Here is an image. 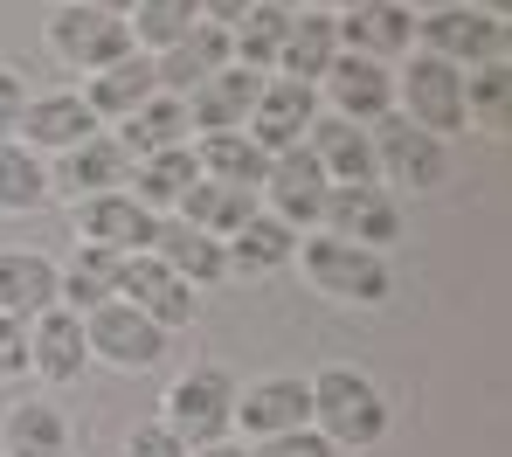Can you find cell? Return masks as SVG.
Instances as JSON below:
<instances>
[{
	"label": "cell",
	"mask_w": 512,
	"mask_h": 457,
	"mask_svg": "<svg viewBox=\"0 0 512 457\" xmlns=\"http://www.w3.org/2000/svg\"><path fill=\"white\" fill-rule=\"evenodd\" d=\"M305 395H312V430L333 451H374L388 437V395H381L374 374H360V367H319L305 381Z\"/></svg>",
	"instance_id": "cell-1"
},
{
	"label": "cell",
	"mask_w": 512,
	"mask_h": 457,
	"mask_svg": "<svg viewBox=\"0 0 512 457\" xmlns=\"http://www.w3.org/2000/svg\"><path fill=\"white\" fill-rule=\"evenodd\" d=\"M291 264H305V284H312L319 298H340V305H388V291H395L381 250L340 243V236H326V229H312Z\"/></svg>",
	"instance_id": "cell-2"
},
{
	"label": "cell",
	"mask_w": 512,
	"mask_h": 457,
	"mask_svg": "<svg viewBox=\"0 0 512 457\" xmlns=\"http://www.w3.org/2000/svg\"><path fill=\"white\" fill-rule=\"evenodd\" d=\"M173 437L187 444V451H201V444H222L229 430H236V381L222 374V367H194V374H180L167 388V402H160Z\"/></svg>",
	"instance_id": "cell-3"
},
{
	"label": "cell",
	"mask_w": 512,
	"mask_h": 457,
	"mask_svg": "<svg viewBox=\"0 0 512 457\" xmlns=\"http://www.w3.org/2000/svg\"><path fill=\"white\" fill-rule=\"evenodd\" d=\"M367 139H374V181H388V187L429 194V187H443V174H450V146L429 139V132H416L402 111H388Z\"/></svg>",
	"instance_id": "cell-4"
},
{
	"label": "cell",
	"mask_w": 512,
	"mask_h": 457,
	"mask_svg": "<svg viewBox=\"0 0 512 457\" xmlns=\"http://www.w3.org/2000/svg\"><path fill=\"white\" fill-rule=\"evenodd\" d=\"M416 42H423V56L450 63V70H478V63H499L506 56V21L464 0V7L423 14L416 21Z\"/></svg>",
	"instance_id": "cell-5"
},
{
	"label": "cell",
	"mask_w": 512,
	"mask_h": 457,
	"mask_svg": "<svg viewBox=\"0 0 512 457\" xmlns=\"http://www.w3.org/2000/svg\"><path fill=\"white\" fill-rule=\"evenodd\" d=\"M395 111L429 139L464 132V70L436 63V56H409V70L395 77Z\"/></svg>",
	"instance_id": "cell-6"
},
{
	"label": "cell",
	"mask_w": 512,
	"mask_h": 457,
	"mask_svg": "<svg viewBox=\"0 0 512 457\" xmlns=\"http://www.w3.org/2000/svg\"><path fill=\"white\" fill-rule=\"evenodd\" d=\"M84 347H90V361L146 374V367H160V354H167V333L146 312H132L125 298H104L97 312H84Z\"/></svg>",
	"instance_id": "cell-7"
},
{
	"label": "cell",
	"mask_w": 512,
	"mask_h": 457,
	"mask_svg": "<svg viewBox=\"0 0 512 457\" xmlns=\"http://www.w3.org/2000/svg\"><path fill=\"white\" fill-rule=\"evenodd\" d=\"M49 56L70 63V70H84V77H97L104 63L132 56V28H125V14H97V7H70L63 0L49 14Z\"/></svg>",
	"instance_id": "cell-8"
},
{
	"label": "cell",
	"mask_w": 512,
	"mask_h": 457,
	"mask_svg": "<svg viewBox=\"0 0 512 457\" xmlns=\"http://www.w3.org/2000/svg\"><path fill=\"white\" fill-rule=\"evenodd\" d=\"M326 194L333 181L319 174V160L305 153V146H291V153H270V167H263V187H256V201H270L263 215H277L284 229H319V215H326Z\"/></svg>",
	"instance_id": "cell-9"
},
{
	"label": "cell",
	"mask_w": 512,
	"mask_h": 457,
	"mask_svg": "<svg viewBox=\"0 0 512 457\" xmlns=\"http://www.w3.org/2000/svg\"><path fill=\"white\" fill-rule=\"evenodd\" d=\"M118 298L132 305V312H146L160 333H180V326H194V312H201V298H194V284H180V277L153 257V250H139V257H118Z\"/></svg>",
	"instance_id": "cell-10"
},
{
	"label": "cell",
	"mask_w": 512,
	"mask_h": 457,
	"mask_svg": "<svg viewBox=\"0 0 512 457\" xmlns=\"http://www.w3.org/2000/svg\"><path fill=\"white\" fill-rule=\"evenodd\" d=\"M104 125H97V111L84 104V91H42L21 104V125H14V146H28L35 160L42 153H70V146H84L97 139Z\"/></svg>",
	"instance_id": "cell-11"
},
{
	"label": "cell",
	"mask_w": 512,
	"mask_h": 457,
	"mask_svg": "<svg viewBox=\"0 0 512 457\" xmlns=\"http://www.w3.org/2000/svg\"><path fill=\"white\" fill-rule=\"evenodd\" d=\"M326 84V104H333V118L346 125H360V132H374L388 111H395V70L388 63H367V56H333V70L319 77Z\"/></svg>",
	"instance_id": "cell-12"
},
{
	"label": "cell",
	"mask_w": 512,
	"mask_h": 457,
	"mask_svg": "<svg viewBox=\"0 0 512 457\" xmlns=\"http://www.w3.org/2000/svg\"><path fill=\"white\" fill-rule=\"evenodd\" d=\"M312 118H319V91H312V84L263 77V91H256L250 118H243V132H250L263 153H291V146H305Z\"/></svg>",
	"instance_id": "cell-13"
},
{
	"label": "cell",
	"mask_w": 512,
	"mask_h": 457,
	"mask_svg": "<svg viewBox=\"0 0 512 457\" xmlns=\"http://www.w3.org/2000/svg\"><path fill=\"white\" fill-rule=\"evenodd\" d=\"M319 229H326V236H340V243H360V250H381V243H395V236H402V208H395V194H388L381 181L333 187V194H326Z\"/></svg>",
	"instance_id": "cell-14"
},
{
	"label": "cell",
	"mask_w": 512,
	"mask_h": 457,
	"mask_svg": "<svg viewBox=\"0 0 512 457\" xmlns=\"http://www.w3.org/2000/svg\"><path fill=\"white\" fill-rule=\"evenodd\" d=\"M77 236H84L90 250L139 257V250H153L160 215H153V208H139L125 187H118V194H90V201H77Z\"/></svg>",
	"instance_id": "cell-15"
},
{
	"label": "cell",
	"mask_w": 512,
	"mask_h": 457,
	"mask_svg": "<svg viewBox=\"0 0 512 457\" xmlns=\"http://www.w3.org/2000/svg\"><path fill=\"white\" fill-rule=\"evenodd\" d=\"M312 423V395L298 374H263L250 388H236V430L263 444V437H284V430H305Z\"/></svg>",
	"instance_id": "cell-16"
},
{
	"label": "cell",
	"mask_w": 512,
	"mask_h": 457,
	"mask_svg": "<svg viewBox=\"0 0 512 457\" xmlns=\"http://www.w3.org/2000/svg\"><path fill=\"white\" fill-rule=\"evenodd\" d=\"M84 319L77 312H63V305H49V312H35L28 319V374L35 381H49V388H70V381H84Z\"/></svg>",
	"instance_id": "cell-17"
},
{
	"label": "cell",
	"mask_w": 512,
	"mask_h": 457,
	"mask_svg": "<svg viewBox=\"0 0 512 457\" xmlns=\"http://www.w3.org/2000/svg\"><path fill=\"white\" fill-rule=\"evenodd\" d=\"M340 49L367 56V63H395L416 49V14L395 0H360L353 14H340Z\"/></svg>",
	"instance_id": "cell-18"
},
{
	"label": "cell",
	"mask_w": 512,
	"mask_h": 457,
	"mask_svg": "<svg viewBox=\"0 0 512 457\" xmlns=\"http://www.w3.org/2000/svg\"><path fill=\"white\" fill-rule=\"evenodd\" d=\"M125 181H132V160H125V146H118L111 132H97V139H84V146L56 153V174H49V194H70V201H90V194H118Z\"/></svg>",
	"instance_id": "cell-19"
},
{
	"label": "cell",
	"mask_w": 512,
	"mask_h": 457,
	"mask_svg": "<svg viewBox=\"0 0 512 457\" xmlns=\"http://www.w3.org/2000/svg\"><path fill=\"white\" fill-rule=\"evenodd\" d=\"M153 70H160V97H187L201 91L215 70H229V28H208V21H194L173 49L153 56Z\"/></svg>",
	"instance_id": "cell-20"
},
{
	"label": "cell",
	"mask_w": 512,
	"mask_h": 457,
	"mask_svg": "<svg viewBox=\"0 0 512 457\" xmlns=\"http://www.w3.org/2000/svg\"><path fill=\"white\" fill-rule=\"evenodd\" d=\"M256 91H263V77L243 70V63H229V70H215L201 91H187V132H243V118H250Z\"/></svg>",
	"instance_id": "cell-21"
},
{
	"label": "cell",
	"mask_w": 512,
	"mask_h": 457,
	"mask_svg": "<svg viewBox=\"0 0 512 457\" xmlns=\"http://www.w3.org/2000/svg\"><path fill=\"white\" fill-rule=\"evenodd\" d=\"M305 153L319 160V174H326L333 187H367V181H374V139H367L360 125L333 118V111H319V118H312Z\"/></svg>",
	"instance_id": "cell-22"
},
{
	"label": "cell",
	"mask_w": 512,
	"mask_h": 457,
	"mask_svg": "<svg viewBox=\"0 0 512 457\" xmlns=\"http://www.w3.org/2000/svg\"><path fill=\"white\" fill-rule=\"evenodd\" d=\"M333 56H340V21L319 14V7H298L291 28H284V49H277V77L319 91V77L333 70Z\"/></svg>",
	"instance_id": "cell-23"
},
{
	"label": "cell",
	"mask_w": 512,
	"mask_h": 457,
	"mask_svg": "<svg viewBox=\"0 0 512 457\" xmlns=\"http://www.w3.org/2000/svg\"><path fill=\"white\" fill-rule=\"evenodd\" d=\"M160 97V70H153V56L146 49H132V56H118V63H104L97 77H90V91H84V104L97 111V125L111 118H132L139 104H153Z\"/></svg>",
	"instance_id": "cell-24"
},
{
	"label": "cell",
	"mask_w": 512,
	"mask_h": 457,
	"mask_svg": "<svg viewBox=\"0 0 512 457\" xmlns=\"http://www.w3.org/2000/svg\"><path fill=\"white\" fill-rule=\"evenodd\" d=\"M0 457H70V423L56 402L28 395V402H7L0 416Z\"/></svg>",
	"instance_id": "cell-25"
},
{
	"label": "cell",
	"mask_w": 512,
	"mask_h": 457,
	"mask_svg": "<svg viewBox=\"0 0 512 457\" xmlns=\"http://www.w3.org/2000/svg\"><path fill=\"white\" fill-rule=\"evenodd\" d=\"M187 229H201V236H215V243H229L243 222L256 215V187H229V181H194L180 194V208H173Z\"/></svg>",
	"instance_id": "cell-26"
},
{
	"label": "cell",
	"mask_w": 512,
	"mask_h": 457,
	"mask_svg": "<svg viewBox=\"0 0 512 457\" xmlns=\"http://www.w3.org/2000/svg\"><path fill=\"white\" fill-rule=\"evenodd\" d=\"M222 257H229V271H243V277H270V271H284V264L298 257V229H284L277 215L256 208L250 222L222 243Z\"/></svg>",
	"instance_id": "cell-27"
},
{
	"label": "cell",
	"mask_w": 512,
	"mask_h": 457,
	"mask_svg": "<svg viewBox=\"0 0 512 457\" xmlns=\"http://www.w3.org/2000/svg\"><path fill=\"white\" fill-rule=\"evenodd\" d=\"M153 257L167 264L180 284H215V277H229V257H222V243L215 236H201V229H187L180 215L173 222H160V236H153Z\"/></svg>",
	"instance_id": "cell-28"
},
{
	"label": "cell",
	"mask_w": 512,
	"mask_h": 457,
	"mask_svg": "<svg viewBox=\"0 0 512 457\" xmlns=\"http://www.w3.org/2000/svg\"><path fill=\"white\" fill-rule=\"evenodd\" d=\"M49 305H56V264L35 250H0V312L28 326Z\"/></svg>",
	"instance_id": "cell-29"
},
{
	"label": "cell",
	"mask_w": 512,
	"mask_h": 457,
	"mask_svg": "<svg viewBox=\"0 0 512 457\" xmlns=\"http://www.w3.org/2000/svg\"><path fill=\"white\" fill-rule=\"evenodd\" d=\"M111 139L125 146V160L173 153V146H187V104H180V97H153V104H139L132 118H118V132H111Z\"/></svg>",
	"instance_id": "cell-30"
},
{
	"label": "cell",
	"mask_w": 512,
	"mask_h": 457,
	"mask_svg": "<svg viewBox=\"0 0 512 457\" xmlns=\"http://www.w3.org/2000/svg\"><path fill=\"white\" fill-rule=\"evenodd\" d=\"M194 181H201L194 146H173V153H153V160H132V181H125V194H132L139 208L167 215V208H180V194H187Z\"/></svg>",
	"instance_id": "cell-31"
},
{
	"label": "cell",
	"mask_w": 512,
	"mask_h": 457,
	"mask_svg": "<svg viewBox=\"0 0 512 457\" xmlns=\"http://www.w3.org/2000/svg\"><path fill=\"white\" fill-rule=\"evenodd\" d=\"M104 298H118V257L77 243V257H70V264H56V305L84 319V312H97Z\"/></svg>",
	"instance_id": "cell-32"
},
{
	"label": "cell",
	"mask_w": 512,
	"mask_h": 457,
	"mask_svg": "<svg viewBox=\"0 0 512 457\" xmlns=\"http://www.w3.org/2000/svg\"><path fill=\"white\" fill-rule=\"evenodd\" d=\"M298 7H270V0H250V14L229 28V63H243L256 77L277 70V49H284V28H291Z\"/></svg>",
	"instance_id": "cell-33"
},
{
	"label": "cell",
	"mask_w": 512,
	"mask_h": 457,
	"mask_svg": "<svg viewBox=\"0 0 512 457\" xmlns=\"http://www.w3.org/2000/svg\"><path fill=\"white\" fill-rule=\"evenodd\" d=\"M194 167H201V181L263 187V167H270V153L256 146L250 132H201V146H194Z\"/></svg>",
	"instance_id": "cell-34"
},
{
	"label": "cell",
	"mask_w": 512,
	"mask_h": 457,
	"mask_svg": "<svg viewBox=\"0 0 512 457\" xmlns=\"http://www.w3.org/2000/svg\"><path fill=\"white\" fill-rule=\"evenodd\" d=\"M201 14H194V0H132L125 7V28H132V49H146V56H160L173 49L187 28H194Z\"/></svg>",
	"instance_id": "cell-35"
},
{
	"label": "cell",
	"mask_w": 512,
	"mask_h": 457,
	"mask_svg": "<svg viewBox=\"0 0 512 457\" xmlns=\"http://www.w3.org/2000/svg\"><path fill=\"white\" fill-rule=\"evenodd\" d=\"M42 201H49V167L28 146L0 139V215H35Z\"/></svg>",
	"instance_id": "cell-36"
},
{
	"label": "cell",
	"mask_w": 512,
	"mask_h": 457,
	"mask_svg": "<svg viewBox=\"0 0 512 457\" xmlns=\"http://www.w3.org/2000/svg\"><path fill=\"white\" fill-rule=\"evenodd\" d=\"M506 111H512V70H506V56H499V63L464 70V125L506 132Z\"/></svg>",
	"instance_id": "cell-37"
},
{
	"label": "cell",
	"mask_w": 512,
	"mask_h": 457,
	"mask_svg": "<svg viewBox=\"0 0 512 457\" xmlns=\"http://www.w3.org/2000/svg\"><path fill=\"white\" fill-rule=\"evenodd\" d=\"M250 457H340L312 423L305 430H284V437H263V444H250Z\"/></svg>",
	"instance_id": "cell-38"
},
{
	"label": "cell",
	"mask_w": 512,
	"mask_h": 457,
	"mask_svg": "<svg viewBox=\"0 0 512 457\" xmlns=\"http://www.w3.org/2000/svg\"><path fill=\"white\" fill-rule=\"evenodd\" d=\"M125 457H194V451L173 437L167 423H139V430L125 437Z\"/></svg>",
	"instance_id": "cell-39"
},
{
	"label": "cell",
	"mask_w": 512,
	"mask_h": 457,
	"mask_svg": "<svg viewBox=\"0 0 512 457\" xmlns=\"http://www.w3.org/2000/svg\"><path fill=\"white\" fill-rule=\"evenodd\" d=\"M28 374V326L0 312V381H21Z\"/></svg>",
	"instance_id": "cell-40"
},
{
	"label": "cell",
	"mask_w": 512,
	"mask_h": 457,
	"mask_svg": "<svg viewBox=\"0 0 512 457\" xmlns=\"http://www.w3.org/2000/svg\"><path fill=\"white\" fill-rule=\"evenodd\" d=\"M21 104H28V84L0 63V139H14V125H21Z\"/></svg>",
	"instance_id": "cell-41"
},
{
	"label": "cell",
	"mask_w": 512,
	"mask_h": 457,
	"mask_svg": "<svg viewBox=\"0 0 512 457\" xmlns=\"http://www.w3.org/2000/svg\"><path fill=\"white\" fill-rule=\"evenodd\" d=\"M194 14H201L208 28H236V21L250 14V0H194Z\"/></svg>",
	"instance_id": "cell-42"
},
{
	"label": "cell",
	"mask_w": 512,
	"mask_h": 457,
	"mask_svg": "<svg viewBox=\"0 0 512 457\" xmlns=\"http://www.w3.org/2000/svg\"><path fill=\"white\" fill-rule=\"evenodd\" d=\"M194 457H250V444H236V437H222V444H201Z\"/></svg>",
	"instance_id": "cell-43"
},
{
	"label": "cell",
	"mask_w": 512,
	"mask_h": 457,
	"mask_svg": "<svg viewBox=\"0 0 512 457\" xmlns=\"http://www.w3.org/2000/svg\"><path fill=\"white\" fill-rule=\"evenodd\" d=\"M395 7H409V14L423 21V14H443V7H464V0H395Z\"/></svg>",
	"instance_id": "cell-44"
},
{
	"label": "cell",
	"mask_w": 512,
	"mask_h": 457,
	"mask_svg": "<svg viewBox=\"0 0 512 457\" xmlns=\"http://www.w3.org/2000/svg\"><path fill=\"white\" fill-rule=\"evenodd\" d=\"M298 7H319V14H333V21H340V14H353L360 0H298Z\"/></svg>",
	"instance_id": "cell-45"
},
{
	"label": "cell",
	"mask_w": 512,
	"mask_h": 457,
	"mask_svg": "<svg viewBox=\"0 0 512 457\" xmlns=\"http://www.w3.org/2000/svg\"><path fill=\"white\" fill-rule=\"evenodd\" d=\"M70 7H97V14H125L132 0H70Z\"/></svg>",
	"instance_id": "cell-46"
},
{
	"label": "cell",
	"mask_w": 512,
	"mask_h": 457,
	"mask_svg": "<svg viewBox=\"0 0 512 457\" xmlns=\"http://www.w3.org/2000/svg\"><path fill=\"white\" fill-rule=\"evenodd\" d=\"M485 14H499V21H506V0H485Z\"/></svg>",
	"instance_id": "cell-47"
},
{
	"label": "cell",
	"mask_w": 512,
	"mask_h": 457,
	"mask_svg": "<svg viewBox=\"0 0 512 457\" xmlns=\"http://www.w3.org/2000/svg\"><path fill=\"white\" fill-rule=\"evenodd\" d=\"M270 7H298V0H270Z\"/></svg>",
	"instance_id": "cell-48"
}]
</instances>
